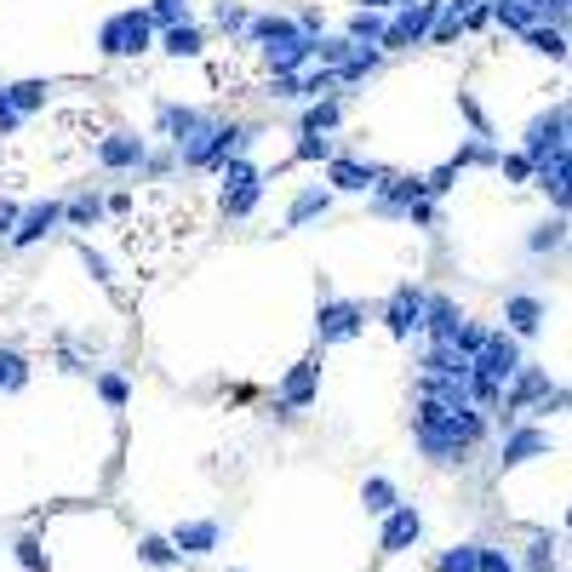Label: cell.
I'll list each match as a JSON object with an SVG mask.
<instances>
[{"mask_svg":"<svg viewBox=\"0 0 572 572\" xmlns=\"http://www.w3.org/2000/svg\"><path fill=\"white\" fill-rule=\"evenodd\" d=\"M361 326H366V303H355V298H326L321 292V321H315L321 343H343V338H355Z\"/></svg>","mask_w":572,"mask_h":572,"instance_id":"cell-3","label":"cell"},{"mask_svg":"<svg viewBox=\"0 0 572 572\" xmlns=\"http://www.w3.org/2000/svg\"><path fill=\"white\" fill-rule=\"evenodd\" d=\"M218 544H223V521H178V533H172L178 556H212Z\"/></svg>","mask_w":572,"mask_h":572,"instance_id":"cell-8","label":"cell"},{"mask_svg":"<svg viewBox=\"0 0 572 572\" xmlns=\"http://www.w3.org/2000/svg\"><path fill=\"white\" fill-rule=\"evenodd\" d=\"M64 218H69V223H98V218H104V200H98V195H80V200H69V207H64Z\"/></svg>","mask_w":572,"mask_h":572,"instance_id":"cell-28","label":"cell"},{"mask_svg":"<svg viewBox=\"0 0 572 572\" xmlns=\"http://www.w3.org/2000/svg\"><path fill=\"white\" fill-rule=\"evenodd\" d=\"M526 458H549V435H544V429H509V435H504V469H516Z\"/></svg>","mask_w":572,"mask_h":572,"instance_id":"cell-12","label":"cell"},{"mask_svg":"<svg viewBox=\"0 0 572 572\" xmlns=\"http://www.w3.org/2000/svg\"><path fill=\"white\" fill-rule=\"evenodd\" d=\"M498 167H504V178H533V160H526V155H498Z\"/></svg>","mask_w":572,"mask_h":572,"instance_id":"cell-33","label":"cell"},{"mask_svg":"<svg viewBox=\"0 0 572 572\" xmlns=\"http://www.w3.org/2000/svg\"><path fill=\"white\" fill-rule=\"evenodd\" d=\"M384 326H390L395 338H413L418 333V326H424V292H418V286H395L390 310H384Z\"/></svg>","mask_w":572,"mask_h":572,"instance_id":"cell-6","label":"cell"},{"mask_svg":"<svg viewBox=\"0 0 572 572\" xmlns=\"http://www.w3.org/2000/svg\"><path fill=\"white\" fill-rule=\"evenodd\" d=\"M298 160H333V138L303 132V143H298Z\"/></svg>","mask_w":572,"mask_h":572,"instance_id":"cell-30","label":"cell"},{"mask_svg":"<svg viewBox=\"0 0 572 572\" xmlns=\"http://www.w3.org/2000/svg\"><path fill=\"white\" fill-rule=\"evenodd\" d=\"M567 150V104H556L549 115L533 120V132H526V160H549V155H561Z\"/></svg>","mask_w":572,"mask_h":572,"instance_id":"cell-4","label":"cell"},{"mask_svg":"<svg viewBox=\"0 0 572 572\" xmlns=\"http://www.w3.org/2000/svg\"><path fill=\"white\" fill-rule=\"evenodd\" d=\"M476 441H481V413H476V406H441V401L424 395V406H418V446L429 458L453 464Z\"/></svg>","mask_w":572,"mask_h":572,"instance_id":"cell-1","label":"cell"},{"mask_svg":"<svg viewBox=\"0 0 572 572\" xmlns=\"http://www.w3.org/2000/svg\"><path fill=\"white\" fill-rule=\"evenodd\" d=\"M561 240H567V218H549V223H538V235L526 240V247H533V252H549V247H561Z\"/></svg>","mask_w":572,"mask_h":572,"instance_id":"cell-27","label":"cell"},{"mask_svg":"<svg viewBox=\"0 0 572 572\" xmlns=\"http://www.w3.org/2000/svg\"><path fill=\"white\" fill-rule=\"evenodd\" d=\"M366 12H390V6H401V0H361Z\"/></svg>","mask_w":572,"mask_h":572,"instance_id":"cell-38","label":"cell"},{"mask_svg":"<svg viewBox=\"0 0 572 572\" xmlns=\"http://www.w3.org/2000/svg\"><path fill=\"white\" fill-rule=\"evenodd\" d=\"M57 223H64V207L57 200H40V207H29V212H17V230H12V247H35L40 235H52Z\"/></svg>","mask_w":572,"mask_h":572,"instance_id":"cell-7","label":"cell"},{"mask_svg":"<svg viewBox=\"0 0 572 572\" xmlns=\"http://www.w3.org/2000/svg\"><path fill=\"white\" fill-rule=\"evenodd\" d=\"M521 35H526V47H533L538 57H549V64H561V57H567V35H561V24H556V29H538V24H533V29H521Z\"/></svg>","mask_w":572,"mask_h":572,"instance_id":"cell-18","label":"cell"},{"mask_svg":"<svg viewBox=\"0 0 572 572\" xmlns=\"http://www.w3.org/2000/svg\"><path fill=\"white\" fill-rule=\"evenodd\" d=\"M17 230V207H12V200H0V235H12Z\"/></svg>","mask_w":572,"mask_h":572,"instance_id":"cell-37","label":"cell"},{"mask_svg":"<svg viewBox=\"0 0 572 572\" xmlns=\"http://www.w3.org/2000/svg\"><path fill=\"white\" fill-rule=\"evenodd\" d=\"M87 270H92L98 281H109V258H104V252H92V247H87Z\"/></svg>","mask_w":572,"mask_h":572,"instance_id":"cell-36","label":"cell"},{"mask_svg":"<svg viewBox=\"0 0 572 572\" xmlns=\"http://www.w3.org/2000/svg\"><path fill=\"white\" fill-rule=\"evenodd\" d=\"M424 538V509L418 504H395L390 516H384V556H401V549H413Z\"/></svg>","mask_w":572,"mask_h":572,"instance_id":"cell-5","label":"cell"},{"mask_svg":"<svg viewBox=\"0 0 572 572\" xmlns=\"http://www.w3.org/2000/svg\"><path fill=\"white\" fill-rule=\"evenodd\" d=\"M338 120H343V109L333 104V98H321V104H315L310 115H303V132H333Z\"/></svg>","mask_w":572,"mask_h":572,"instance_id":"cell-25","label":"cell"},{"mask_svg":"<svg viewBox=\"0 0 572 572\" xmlns=\"http://www.w3.org/2000/svg\"><path fill=\"white\" fill-rule=\"evenodd\" d=\"M47 80H17V87H6V98H12V109L17 115H29V109H40V104H47Z\"/></svg>","mask_w":572,"mask_h":572,"instance_id":"cell-22","label":"cell"},{"mask_svg":"<svg viewBox=\"0 0 572 572\" xmlns=\"http://www.w3.org/2000/svg\"><path fill=\"white\" fill-rule=\"evenodd\" d=\"M378 178L384 172L378 167H361V160H333V167H326V183H333V190H355V195H366Z\"/></svg>","mask_w":572,"mask_h":572,"instance_id":"cell-14","label":"cell"},{"mask_svg":"<svg viewBox=\"0 0 572 572\" xmlns=\"http://www.w3.org/2000/svg\"><path fill=\"white\" fill-rule=\"evenodd\" d=\"M218 24H223V29H247V12H240V6H230V0H223V6H218Z\"/></svg>","mask_w":572,"mask_h":572,"instance_id":"cell-35","label":"cell"},{"mask_svg":"<svg viewBox=\"0 0 572 572\" xmlns=\"http://www.w3.org/2000/svg\"><path fill=\"white\" fill-rule=\"evenodd\" d=\"M160 52H167V57H200V29L195 24H167Z\"/></svg>","mask_w":572,"mask_h":572,"instance_id":"cell-16","label":"cell"},{"mask_svg":"<svg viewBox=\"0 0 572 572\" xmlns=\"http://www.w3.org/2000/svg\"><path fill=\"white\" fill-rule=\"evenodd\" d=\"M315 384H321V361H298V366H292V378L281 384V406H286V413H292V406H310Z\"/></svg>","mask_w":572,"mask_h":572,"instance_id":"cell-13","label":"cell"},{"mask_svg":"<svg viewBox=\"0 0 572 572\" xmlns=\"http://www.w3.org/2000/svg\"><path fill=\"white\" fill-rule=\"evenodd\" d=\"M29 384V361L17 350H0V390H24Z\"/></svg>","mask_w":572,"mask_h":572,"instance_id":"cell-23","label":"cell"},{"mask_svg":"<svg viewBox=\"0 0 572 572\" xmlns=\"http://www.w3.org/2000/svg\"><path fill=\"white\" fill-rule=\"evenodd\" d=\"M424 326H429V338H435V343H453L458 326H464V310L453 298H424Z\"/></svg>","mask_w":572,"mask_h":572,"instance_id":"cell-10","label":"cell"},{"mask_svg":"<svg viewBox=\"0 0 572 572\" xmlns=\"http://www.w3.org/2000/svg\"><path fill=\"white\" fill-rule=\"evenodd\" d=\"M150 40H155V24H150V12H143V6L115 12V17H104V29H98L104 57H138V52H150Z\"/></svg>","mask_w":572,"mask_h":572,"instance_id":"cell-2","label":"cell"},{"mask_svg":"<svg viewBox=\"0 0 572 572\" xmlns=\"http://www.w3.org/2000/svg\"><path fill=\"white\" fill-rule=\"evenodd\" d=\"M384 35V17L378 12H355L350 17V40H355V47H361V40H378Z\"/></svg>","mask_w":572,"mask_h":572,"instance_id":"cell-29","label":"cell"},{"mask_svg":"<svg viewBox=\"0 0 572 572\" xmlns=\"http://www.w3.org/2000/svg\"><path fill=\"white\" fill-rule=\"evenodd\" d=\"M17 561H24L29 572H47V549H40V538H17Z\"/></svg>","mask_w":572,"mask_h":572,"instance_id":"cell-31","label":"cell"},{"mask_svg":"<svg viewBox=\"0 0 572 572\" xmlns=\"http://www.w3.org/2000/svg\"><path fill=\"white\" fill-rule=\"evenodd\" d=\"M326 207H333V195H326V190H303V195L292 200V212H286V230H303V223L321 218Z\"/></svg>","mask_w":572,"mask_h":572,"instance_id":"cell-17","label":"cell"},{"mask_svg":"<svg viewBox=\"0 0 572 572\" xmlns=\"http://www.w3.org/2000/svg\"><path fill=\"white\" fill-rule=\"evenodd\" d=\"M435 572H481V544H453V549H441Z\"/></svg>","mask_w":572,"mask_h":572,"instance_id":"cell-19","label":"cell"},{"mask_svg":"<svg viewBox=\"0 0 572 572\" xmlns=\"http://www.w3.org/2000/svg\"><path fill=\"white\" fill-rule=\"evenodd\" d=\"M143 12H150V24H160V29L190 24V0H155V6H143Z\"/></svg>","mask_w":572,"mask_h":572,"instance_id":"cell-24","label":"cell"},{"mask_svg":"<svg viewBox=\"0 0 572 572\" xmlns=\"http://www.w3.org/2000/svg\"><path fill=\"white\" fill-rule=\"evenodd\" d=\"M98 395H104L109 406H127V378H115V373L98 378Z\"/></svg>","mask_w":572,"mask_h":572,"instance_id":"cell-32","label":"cell"},{"mask_svg":"<svg viewBox=\"0 0 572 572\" xmlns=\"http://www.w3.org/2000/svg\"><path fill=\"white\" fill-rule=\"evenodd\" d=\"M24 127V115L12 109V98H6V87H0V132H17Z\"/></svg>","mask_w":572,"mask_h":572,"instance_id":"cell-34","label":"cell"},{"mask_svg":"<svg viewBox=\"0 0 572 572\" xmlns=\"http://www.w3.org/2000/svg\"><path fill=\"white\" fill-rule=\"evenodd\" d=\"M504 321H509V333H516V338H533L538 326H544V298L516 292V298L504 303Z\"/></svg>","mask_w":572,"mask_h":572,"instance_id":"cell-11","label":"cell"},{"mask_svg":"<svg viewBox=\"0 0 572 572\" xmlns=\"http://www.w3.org/2000/svg\"><path fill=\"white\" fill-rule=\"evenodd\" d=\"M401 6H413V0H401Z\"/></svg>","mask_w":572,"mask_h":572,"instance_id":"cell-39","label":"cell"},{"mask_svg":"<svg viewBox=\"0 0 572 572\" xmlns=\"http://www.w3.org/2000/svg\"><path fill=\"white\" fill-rule=\"evenodd\" d=\"M143 138L138 132H109L104 143H98V160H104L109 172H127V167H143Z\"/></svg>","mask_w":572,"mask_h":572,"instance_id":"cell-9","label":"cell"},{"mask_svg":"<svg viewBox=\"0 0 572 572\" xmlns=\"http://www.w3.org/2000/svg\"><path fill=\"white\" fill-rule=\"evenodd\" d=\"M526 572H556V538H533V549H526Z\"/></svg>","mask_w":572,"mask_h":572,"instance_id":"cell-26","label":"cell"},{"mask_svg":"<svg viewBox=\"0 0 572 572\" xmlns=\"http://www.w3.org/2000/svg\"><path fill=\"white\" fill-rule=\"evenodd\" d=\"M361 504H366V509H373V516H390V509L401 504V493H395V481H384V476H373V481H366V486H361Z\"/></svg>","mask_w":572,"mask_h":572,"instance_id":"cell-20","label":"cell"},{"mask_svg":"<svg viewBox=\"0 0 572 572\" xmlns=\"http://www.w3.org/2000/svg\"><path fill=\"white\" fill-rule=\"evenodd\" d=\"M486 12H493L504 29H516V35H521V29H533L538 17H544V6H538V0H493Z\"/></svg>","mask_w":572,"mask_h":572,"instance_id":"cell-15","label":"cell"},{"mask_svg":"<svg viewBox=\"0 0 572 572\" xmlns=\"http://www.w3.org/2000/svg\"><path fill=\"white\" fill-rule=\"evenodd\" d=\"M138 561L143 567H178L183 556L172 549V538H160V533H150V538H138Z\"/></svg>","mask_w":572,"mask_h":572,"instance_id":"cell-21","label":"cell"}]
</instances>
